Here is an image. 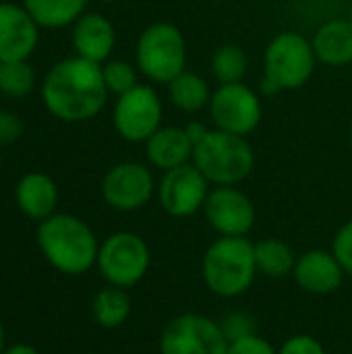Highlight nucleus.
I'll use <instances>...</instances> for the list:
<instances>
[{
    "label": "nucleus",
    "instance_id": "4",
    "mask_svg": "<svg viewBox=\"0 0 352 354\" xmlns=\"http://www.w3.org/2000/svg\"><path fill=\"white\" fill-rule=\"evenodd\" d=\"M193 158L199 172L220 187H232L245 180L253 168V151L249 143L234 133H205L193 145Z\"/></svg>",
    "mask_w": 352,
    "mask_h": 354
},
{
    "label": "nucleus",
    "instance_id": "20",
    "mask_svg": "<svg viewBox=\"0 0 352 354\" xmlns=\"http://www.w3.org/2000/svg\"><path fill=\"white\" fill-rule=\"evenodd\" d=\"M131 309H133V303H131L127 288H118L112 284L98 290L91 301L93 322L104 330L120 328L131 317Z\"/></svg>",
    "mask_w": 352,
    "mask_h": 354
},
{
    "label": "nucleus",
    "instance_id": "9",
    "mask_svg": "<svg viewBox=\"0 0 352 354\" xmlns=\"http://www.w3.org/2000/svg\"><path fill=\"white\" fill-rule=\"evenodd\" d=\"M162 106L156 91L147 85H137L122 93L114 108V124L129 141L149 139L160 124Z\"/></svg>",
    "mask_w": 352,
    "mask_h": 354
},
{
    "label": "nucleus",
    "instance_id": "36",
    "mask_svg": "<svg viewBox=\"0 0 352 354\" xmlns=\"http://www.w3.org/2000/svg\"><path fill=\"white\" fill-rule=\"evenodd\" d=\"M102 2H114V0H102Z\"/></svg>",
    "mask_w": 352,
    "mask_h": 354
},
{
    "label": "nucleus",
    "instance_id": "3",
    "mask_svg": "<svg viewBox=\"0 0 352 354\" xmlns=\"http://www.w3.org/2000/svg\"><path fill=\"white\" fill-rule=\"evenodd\" d=\"M201 278L207 290L220 299L245 295L257 278L255 243L247 236H220L203 255Z\"/></svg>",
    "mask_w": 352,
    "mask_h": 354
},
{
    "label": "nucleus",
    "instance_id": "33",
    "mask_svg": "<svg viewBox=\"0 0 352 354\" xmlns=\"http://www.w3.org/2000/svg\"><path fill=\"white\" fill-rule=\"evenodd\" d=\"M2 354H39L31 344H25V342H19V344H12L8 348H4Z\"/></svg>",
    "mask_w": 352,
    "mask_h": 354
},
{
    "label": "nucleus",
    "instance_id": "31",
    "mask_svg": "<svg viewBox=\"0 0 352 354\" xmlns=\"http://www.w3.org/2000/svg\"><path fill=\"white\" fill-rule=\"evenodd\" d=\"M25 124L23 120L10 112V110H0V145H10L23 137Z\"/></svg>",
    "mask_w": 352,
    "mask_h": 354
},
{
    "label": "nucleus",
    "instance_id": "13",
    "mask_svg": "<svg viewBox=\"0 0 352 354\" xmlns=\"http://www.w3.org/2000/svg\"><path fill=\"white\" fill-rule=\"evenodd\" d=\"M212 116L220 131L245 135L259 122V100L241 83L222 85L212 97Z\"/></svg>",
    "mask_w": 352,
    "mask_h": 354
},
{
    "label": "nucleus",
    "instance_id": "6",
    "mask_svg": "<svg viewBox=\"0 0 352 354\" xmlns=\"http://www.w3.org/2000/svg\"><path fill=\"white\" fill-rule=\"evenodd\" d=\"M313 48L299 33L278 35L266 52V81L263 91L274 93L278 89L301 87L313 73L315 56Z\"/></svg>",
    "mask_w": 352,
    "mask_h": 354
},
{
    "label": "nucleus",
    "instance_id": "7",
    "mask_svg": "<svg viewBox=\"0 0 352 354\" xmlns=\"http://www.w3.org/2000/svg\"><path fill=\"white\" fill-rule=\"evenodd\" d=\"M226 348L220 322L201 313L176 315L160 336V354H226Z\"/></svg>",
    "mask_w": 352,
    "mask_h": 354
},
{
    "label": "nucleus",
    "instance_id": "11",
    "mask_svg": "<svg viewBox=\"0 0 352 354\" xmlns=\"http://www.w3.org/2000/svg\"><path fill=\"white\" fill-rule=\"evenodd\" d=\"M207 178L197 166H176L166 170L160 183V203L174 218H187L197 214L207 199Z\"/></svg>",
    "mask_w": 352,
    "mask_h": 354
},
{
    "label": "nucleus",
    "instance_id": "21",
    "mask_svg": "<svg viewBox=\"0 0 352 354\" xmlns=\"http://www.w3.org/2000/svg\"><path fill=\"white\" fill-rule=\"evenodd\" d=\"M297 263L295 251L280 239H263L255 243V266L257 274H263L272 280L293 276Z\"/></svg>",
    "mask_w": 352,
    "mask_h": 354
},
{
    "label": "nucleus",
    "instance_id": "10",
    "mask_svg": "<svg viewBox=\"0 0 352 354\" xmlns=\"http://www.w3.org/2000/svg\"><path fill=\"white\" fill-rule=\"evenodd\" d=\"M154 193L149 170L135 162H124L108 170L102 180V197L116 212H135L143 207Z\"/></svg>",
    "mask_w": 352,
    "mask_h": 354
},
{
    "label": "nucleus",
    "instance_id": "24",
    "mask_svg": "<svg viewBox=\"0 0 352 354\" xmlns=\"http://www.w3.org/2000/svg\"><path fill=\"white\" fill-rule=\"evenodd\" d=\"M207 95H210L207 85L193 73H180L178 77L170 81L172 102L187 112L199 110L207 102Z\"/></svg>",
    "mask_w": 352,
    "mask_h": 354
},
{
    "label": "nucleus",
    "instance_id": "17",
    "mask_svg": "<svg viewBox=\"0 0 352 354\" xmlns=\"http://www.w3.org/2000/svg\"><path fill=\"white\" fill-rule=\"evenodd\" d=\"M73 46L77 50V56L100 64L110 56L114 48L112 23L98 12L81 15L73 27Z\"/></svg>",
    "mask_w": 352,
    "mask_h": 354
},
{
    "label": "nucleus",
    "instance_id": "2",
    "mask_svg": "<svg viewBox=\"0 0 352 354\" xmlns=\"http://www.w3.org/2000/svg\"><path fill=\"white\" fill-rule=\"evenodd\" d=\"M35 243L44 259L60 274L81 276L98 261L100 243L93 230L71 214H52L35 230Z\"/></svg>",
    "mask_w": 352,
    "mask_h": 354
},
{
    "label": "nucleus",
    "instance_id": "26",
    "mask_svg": "<svg viewBox=\"0 0 352 354\" xmlns=\"http://www.w3.org/2000/svg\"><path fill=\"white\" fill-rule=\"evenodd\" d=\"M102 75H104V83H106L108 91H112L116 95H122V93L131 91L133 87H137L135 71L124 60L108 62L106 66H102Z\"/></svg>",
    "mask_w": 352,
    "mask_h": 354
},
{
    "label": "nucleus",
    "instance_id": "35",
    "mask_svg": "<svg viewBox=\"0 0 352 354\" xmlns=\"http://www.w3.org/2000/svg\"><path fill=\"white\" fill-rule=\"evenodd\" d=\"M0 166H2V151H0Z\"/></svg>",
    "mask_w": 352,
    "mask_h": 354
},
{
    "label": "nucleus",
    "instance_id": "28",
    "mask_svg": "<svg viewBox=\"0 0 352 354\" xmlns=\"http://www.w3.org/2000/svg\"><path fill=\"white\" fill-rule=\"evenodd\" d=\"M332 253H334V257L340 261L342 270H344L349 276H352V220H349V222L338 230V234L334 236Z\"/></svg>",
    "mask_w": 352,
    "mask_h": 354
},
{
    "label": "nucleus",
    "instance_id": "18",
    "mask_svg": "<svg viewBox=\"0 0 352 354\" xmlns=\"http://www.w3.org/2000/svg\"><path fill=\"white\" fill-rule=\"evenodd\" d=\"M191 153H193V141L189 139L187 131L170 127V129L156 131L147 139V158L154 166L162 170H172L176 166L187 164Z\"/></svg>",
    "mask_w": 352,
    "mask_h": 354
},
{
    "label": "nucleus",
    "instance_id": "32",
    "mask_svg": "<svg viewBox=\"0 0 352 354\" xmlns=\"http://www.w3.org/2000/svg\"><path fill=\"white\" fill-rule=\"evenodd\" d=\"M185 131H187V135H189V139L193 141V145H195L197 141H201V139L205 137V133H207V131H205V129H203L201 124H197V122H193V124H189V127H187Z\"/></svg>",
    "mask_w": 352,
    "mask_h": 354
},
{
    "label": "nucleus",
    "instance_id": "22",
    "mask_svg": "<svg viewBox=\"0 0 352 354\" xmlns=\"http://www.w3.org/2000/svg\"><path fill=\"white\" fill-rule=\"evenodd\" d=\"M21 4L39 27L58 29L75 23L81 17L87 0H21Z\"/></svg>",
    "mask_w": 352,
    "mask_h": 354
},
{
    "label": "nucleus",
    "instance_id": "23",
    "mask_svg": "<svg viewBox=\"0 0 352 354\" xmlns=\"http://www.w3.org/2000/svg\"><path fill=\"white\" fill-rule=\"evenodd\" d=\"M35 68L29 64V60H12V62H0V93H4L10 100H23L27 97L35 87Z\"/></svg>",
    "mask_w": 352,
    "mask_h": 354
},
{
    "label": "nucleus",
    "instance_id": "14",
    "mask_svg": "<svg viewBox=\"0 0 352 354\" xmlns=\"http://www.w3.org/2000/svg\"><path fill=\"white\" fill-rule=\"evenodd\" d=\"M39 41V25L23 4L0 2V62L29 60Z\"/></svg>",
    "mask_w": 352,
    "mask_h": 354
},
{
    "label": "nucleus",
    "instance_id": "16",
    "mask_svg": "<svg viewBox=\"0 0 352 354\" xmlns=\"http://www.w3.org/2000/svg\"><path fill=\"white\" fill-rule=\"evenodd\" d=\"M15 201L23 216L39 224L41 220L56 214L58 187L54 178L44 172H27L15 187Z\"/></svg>",
    "mask_w": 352,
    "mask_h": 354
},
{
    "label": "nucleus",
    "instance_id": "30",
    "mask_svg": "<svg viewBox=\"0 0 352 354\" xmlns=\"http://www.w3.org/2000/svg\"><path fill=\"white\" fill-rule=\"evenodd\" d=\"M226 354H278V351L259 334H253V336L228 342Z\"/></svg>",
    "mask_w": 352,
    "mask_h": 354
},
{
    "label": "nucleus",
    "instance_id": "1",
    "mask_svg": "<svg viewBox=\"0 0 352 354\" xmlns=\"http://www.w3.org/2000/svg\"><path fill=\"white\" fill-rule=\"evenodd\" d=\"M108 87L102 66L81 56L56 62L44 83L41 100L46 110L64 122H83L93 118L106 104Z\"/></svg>",
    "mask_w": 352,
    "mask_h": 354
},
{
    "label": "nucleus",
    "instance_id": "34",
    "mask_svg": "<svg viewBox=\"0 0 352 354\" xmlns=\"http://www.w3.org/2000/svg\"><path fill=\"white\" fill-rule=\"evenodd\" d=\"M4 353V328L0 324V354Z\"/></svg>",
    "mask_w": 352,
    "mask_h": 354
},
{
    "label": "nucleus",
    "instance_id": "29",
    "mask_svg": "<svg viewBox=\"0 0 352 354\" xmlns=\"http://www.w3.org/2000/svg\"><path fill=\"white\" fill-rule=\"evenodd\" d=\"M278 354H328L324 344L309 334H297L284 340V344L278 348Z\"/></svg>",
    "mask_w": 352,
    "mask_h": 354
},
{
    "label": "nucleus",
    "instance_id": "15",
    "mask_svg": "<svg viewBox=\"0 0 352 354\" xmlns=\"http://www.w3.org/2000/svg\"><path fill=\"white\" fill-rule=\"evenodd\" d=\"M346 272L332 251L313 249L297 257L293 278L309 295L326 297L336 292L344 282Z\"/></svg>",
    "mask_w": 352,
    "mask_h": 354
},
{
    "label": "nucleus",
    "instance_id": "25",
    "mask_svg": "<svg viewBox=\"0 0 352 354\" xmlns=\"http://www.w3.org/2000/svg\"><path fill=\"white\" fill-rule=\"evenodd\" d=\"M247 71V56L241 48L237 46H224L216 52L214 56V73L216 77L224 83H239L241 77Z\"/></svg>",
    "mask_w": 352,
    "mask_h": 354
},
{
    "label": "nucleus",
    "instance_id": "8",
    "mask_svg": "<svg viewBox=\"0 0 352 354\" xmlns=\"http://www.w3.org/2000/svg\"><path fill=\"white\" fill-rule=\"evenodd\" d=\"M137 62L141 71L156 81H172L185 66V39L180 31L168 23L151 25L137 44Z\"/></svg>",
    "mask_w": 352,
    "mask_h": 354
},
{
    "label": "nucleus",
    "instance_id": "19",
    "mask_svg": "<svg viewBox=\"0 0 352 354\" xmlns=\"http://www.w3.org/2000/svg\"><path fill=\"white\" fill-rule=\"evenodd\" d=\"M313 52L328 64L351 62L352 21H332L324 25L313 39Z\"/></svg>",
    "mask_w": 352,
    "mask_h": 354
},
{
    "label": "nucleus",
    "instance_id": "5",
    "mask_svg": "<svg viewBox=\"0 0 352 354\" xmlns=\"http://www.w3.org/2000/svg\"><path fill=\"white\" fill-rule=\"evenodd\" d=\"M151 266L147 243L135 232H114L100 243L95 268L102 278L118 288L137 286Z\"/></svg>",
    "mask_w": 352,
    "mask_h": 354
},
{
    "label": "nucleus",
    "instance_id": "12",
    "mask_svg": "<svg viewBox=\"0 0 352 354\" xmlns=\"http://www.w3.org/2000/svg\"><path fill=\"white\" fill-rule=\"evenodd\" d=\"M205 218L220 236H247L255 224L251 199L234 187H218L205 199Z\"/></svg>",
    "mask_w": 352,
    "mask_h": 354
},
{
    "label": "nucleus",
    "instance_id": "27",
    "mask_svg": "<svg viewBox=\"0 0 352 354\" xmlns=\"http://www.w3.org/2000/svg\"><path fill=\"white\" fill-rule=\"evenodd\" d=\"M220 328L226 336L228 342H234V340H241V338H247V336H253L257 334L255 330V319L247 313H241V311H234V313H228L222 322H220Z\"/></svg>",
    "mask_w": 352,
    "mask_h": 354
}]
</instances>
